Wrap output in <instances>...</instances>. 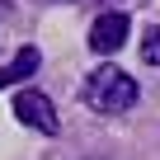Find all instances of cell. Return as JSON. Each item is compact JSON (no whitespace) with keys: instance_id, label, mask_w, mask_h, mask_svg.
<instances>
[{"instance_id":"6da1fadb","label":"cell","mask_w":160,"mask_h":160,"mask_svg":"<svg viewBox=\"0 0 160 160\" xmlns=\"http://www.w3.org/2000/svg\"><path fill=\"white\" fill-rule=\"evenodd\" d=\"M80 94H85V104L94 113H127L137 104V80L122 66H99V71L85 75V90Z\"/></svg>"},{"instance_id":"7a4b0ae2","label":"cell","mask_w":160,"mask_h":160,"mask_svg":"<svg viewBox=\"0 0 160 160\" xmlns=\"http://www.w3.org/2000/svg\"><path fill=\"white\" fill-rule=\"evenodd\" d=\"M14 118H19L24 127L42 132V137H57V132H61V118H57V104H52L47 94H38V90H24V94L14 99Z\"/></svg>"},{"instance_id":"3957f363","label":"cell","mask_w":160,"mask_h":160,"mask_svg":"<svg viewBox=\"0 0 160 160\" xmlns=\"http://www.w3.org/2000/svg\"><path fill=\"white\" fill-rule=\"evenodd\" d=\"M127 33H132V19H127L122 10H108V14L94 19V28H90V47L108 57V52H118V47L127 42Z\"/></svg>"},{"instance_id":"277c9868","label":"cell","mask_w":160,"mask_h":160,"mask_svg":"<svg viewBox=\"0 0 160 160\" xmlns=\"http://www.w3.org/2000/svg\"><path fill=\"white\" fill-rule=\"evenodd\" d=\"M38 61H42L38 47H19L10 66H0V90H5V85H19V80H28V75L38 71Z\"/></svg>"},{"instance_id":"5b68a950","label":"cell","mask_w":160,"mask_h":160,"mask_svg":"<svg viewBox=\"0 0 160 160\" xmlns=\"http://www.w3.org/2000/svg\"><path fill=\"white\" fill-rule=\"evenodd\" d=\"M141 57H146L151 66H160V24H155V28L141 38Z\"/></svg>"}]
</instances>
